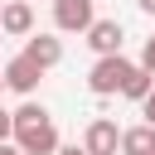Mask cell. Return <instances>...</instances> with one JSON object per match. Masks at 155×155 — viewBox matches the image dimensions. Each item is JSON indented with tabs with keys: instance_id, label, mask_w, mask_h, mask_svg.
<instances>
[{
	"instance_id": "cell-1",
	"label": "cell",
	"mask_w": 155,
	"mask_h": 155,
	"mask_svg": "<svg viewBox=\"0 0 155 155\" xmlns=\"http://www.w3.org/2000/svg\"><path fill=\"white\" fill-rule=\"evenodd\" d=\"M15 116V145L24 150V155H53L58 150V126H53V116L39 107V102H24L19 111H10Z\"/></svg>"
},
{
	"instance_id": "cell-2",
	"label": "cell",
	"mask_w": 155,
	"mask_h": 155,
	"mask_svg": "<svg viewBox=\"0 0 155 155\" xmlns=\"http://www.w3.org/2000/svg\"><path fill=\"white\" fill-rule=\"evenodd\" d=\"M131 58H121V53H111V58H97L92 63V73H87V87H92V97H116L121 87H126V78H131Z\"/></svg>"
},
{
	"instance_id": "cell-3",
	"label": "cell",
	"mask_w": 155,
	"mask_h": 155,
	"mask_svg": "<svg viewBox=\"0 0 155 155\" xmlns=\"http://www.w3.org/2000/svg\"><path fill=\"white\" fill-rule=\"evenodd\" d=\"M92 24H97L92 0H53V29H63V34H87Z\"/></svg>"
},
{
	"instance_id": "cell-4",
	"label": "cell",
	"mask_w": 155,
	"mask_h": 155,
	"mask_svg": "<svg viewBox=\"0 0 155 155\" xmlns=\"http://www.w3.org/2000/svg\"><path fill=\"white\" fill-rule=\"evenodd\" d=\"M82 150H87V155H116V150H121V131H116V121H107V116L87 121V131H82Z\"/></svg>"
},
{
	"instance_id": "cell-5",
	"label": "cell",
	"mask_w": 155,
	"mask_h": 155,
	"mask_svg": "<svg viewBox=\"0 0 155 155\" xmlns=\"http://www.w3.org/2000/svg\"><path fill=\"white\" fill-rule=\"evenodd\" d=\"M0 73H5V87H10V92H19V97H34L39 78H44V68H34V63H29L24 53H15V58H10V63H5Z\"/></svg>"
},
{
	"instance_id": "cell-6",
	"label": "cell",
	"mask_w": 155,
	"mask_h": 155,
	"mask_svg": "<svg viewBox=\"0 0 155 155\" xmlns=\"http://www.w3.org/2000/svg\"><path fill=\"white\" fill-rule=\"evenodd\" d=\"M0 34L29 39V34H34V5H29V0H5V10H0Z\"/></svg>"
},
{
	"instance_id": "cell-7",
	"label": "cell",
	"mask_w": 155,
	"mask_h": 155,
	"mask_svg": "<svg viewBox=\"0 0 155 155\" xmlns=\"http://www.w3.org/2000/svg\"><path fill=\"white\" fill-rule=\"evenodd\" d=\"M24 58H29L34 68H44V73H48V68H58V63H63V44H58L53 34H29Z\"/></svg>"
},
{
	"instance_id": "cell-8",
	"label": "cell",
	"mask_w": 155,
	"mask_h": 155,
	"mask_svg": "<svg viewBox=\"0 0 155 155\" xmlns=\"http://www.w3.org/2000/svg\"><path fill=\"white\" fill-rule=\"evenodd\" d=\"M121 39H126V34H121V24H116V19H97V24L87 29V44H92V53H97V58L121 53Z\"/></svg>"
},
{
	"instance_id": "cell-9",
	"label": "cell",
	"mask_w": 155,
	"mask_h": 155,
	"mask_svg": "<svg viewBox=\"0 0 155 155\" xmlns=\"http://www.w3.org/2000/svg\"><path fill=\"white\" fill-rule=\"evenodd\" d=\"M121 155H155V126H131L121 131Z\"/></svg>"
},
{
	"instance_id": "cell-10",
	"label": "cell",
	"mask_w": 155,
	"mask_h": 155,
	"mask_svg": "<svg viewBox=\"0 0 155 155\" xmlns=\"http://www.w3.org/2000/svg\"><path fill=\"white\" fill-rule=\"evenodd\" d=\"M150 87H155V78H150V73L136 63V68H131V78H126V87H121V97H131V102H145V97H150Z\"/></svg>"
},
{
	"instance_id": "cell-11",
	"label": "cell",
	"mask_w": 155,
	"mask_h": 155,
	"mask_svg": "<svg viewBox=\"0 0 155 155\" xmlns=\"http://www.w3.org/2000/svg\"><path fill=\"white\" fill-rule=\"evenodd\" d=\"M140 68L155 78V39H145V48H140Z\"/></svg>"
},
{
	"instance_id": "cell-12",
	"label": "cell",
	"mask_w": 155,
	"mask_h": 155,
	"mask_svg": "<svg viewBox=\"0 0 155 155\" xmlns=\"http://www.w3.org/2000/svg\"><path fill=\"white\" fill-rule=\"evenodd\" d=\"M140 116H145V126H155V87H150V97L140 102Z\"/></svg>"
},
{
	"instance_id": "cell-13",
	"label": "cell",
	"mask_w": 155,
	"mask_h": 155,
	"mask_svg": "<svg viewBox=\"0 0 155 155\" xmlns=\"http://www.w3.org/2000/svg\"><path fill=\"white\" fill-rule=\"evenodd\" d=\"M53 155H87V150H82V145H58Z\"/></svg>"
},
{
	"instance_id": "cell-14",
	"label": "cell",
	"mask_w": 155,
	"mask_h": 155,
	"mask_svg": "<svg viewBox=\"0 0 155 155\" xmlns=\"http://www.w3.org/2000/svg\"><path fill=\"white\" fill-rule=\"evenodd\" d=\"M0 155H24L19 145H10V140H0Z\"/></svg>"
},
{
	"instance_id": "cell-15",
	"label": "cell",
	"mask_w": 155,
	"mask_h": 155,
	"mask_svg": "<svg viewBox=\"0 0 155 155\" xmlns=\"http://www.w3.org/2000/svg\"><path fill=\"white\" fill-rule=\"evenodd\" d=\"M136 5H140V10H145V15H155V0H136Z\"/></svg>"
},
{
	"instance_id": "cell-16",
	"label": "cell",
	"mask_w": 155,
	"mask_h": 155,
	"mask_svg": "<svg viewBox=\"0 0 155 155\" xmlns=\"http://www.w3.org/2000/svg\"><path fill=\"white\" fill-rule=\"evenodd\" d=\"M0 92H5V73H0Z\"/></svg>"
},
{
	"instance_id": "cell-17",
	"label": "cell",
	"mask_w": 155,
	"mask_h": 155,
	"mask_svg": "<svg viewBox=\"0 0 155 155\" xmlns=\"http://www.w3.org/2000/svg\"><path fill=\"white\" fill-rule=\"evenodd\" d=\"M0 10H5V0H0Z\"/></svg>"
},
{
	"instance_id": "cell-18",
	"label": "cell",
	"mask_w": 155,
	"mask_h": 155,
	"mask_svg": "<svg viewBox=\"0 0 155 155\" xmlns=\"http://www.w3.org/2000/svg\"><path fill=\"white\" fill-rule=\"evenodd\" d=\"M0 39H5V34H0Z\"/></svg>"
}]
</instances>
